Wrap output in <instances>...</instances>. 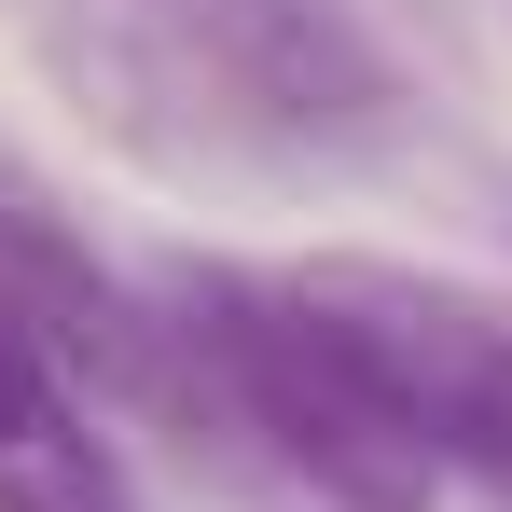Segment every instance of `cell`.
Returning <instances> with one entry per match:
<instances>
[{
    "label": "cell",
    "mask_w": 512,
    "mask_h": 512,
    "mask_svg": "<svg viewBox=\"0 0 512 512\" xmlns=\"http://www.w3.org/2000/svg\"><path fill=\"white\" fill-rule=\"evenodd\" d=\"M0 512H125V457L70 388L56 333L0 291Z\"/></svg>",
    "instance_id": "cell-1"
},
{
    "label": "cell",
    "mask_w": 512,
    "mask_h": 512,
    "mask_svg": "<svg viewBox=\"0 0 512 512\" xmlns=\"http://www.w3.org/2000/svg\"><path fill=\"white\" fill-rule=\"evenodd\" d=\"M443 471H471V485H499L512 499V346L485 360V388H471V416H457V457Z\"/></svg>",
    "instance_id": "cell-2"
}]
</instances>
